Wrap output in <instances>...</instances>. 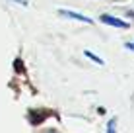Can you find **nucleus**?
Masks as SVG:
<instances>
[{
	"label": "nucleus",
	"instance_id": "nucleus-2",
	"mask_svg": "<svg viewBox=\"0 0 134 133\" xmlns=\"http://www.w3.org/2000/svg\"><path fill=\"white\" fill-rule=\"evenodd\" d=\"M101 22H103V24H109V26H115V27H122V29L128 27L126 22L119 20V18H115V16H101Z\"/></svg>",
	"mask_w": 134,
	"mask_h": 133
},
{
	"label": "nucleus",
	"instance_id": "nucleus-4",
	"mask_svg": "<svg viewBox=\"0 0 134 133\" xmlns=\"http://www.w3.org/2000/svg\"><path fill=\"white\" fill-rule=\"evenodd\" d=\"M107 133H117V120H109V123H107Z\"/></svg>",
	"mask_w": 134,
	"mask_h": 133
},
{
	"label": "nucleus",
	"instance_id": "nucleus-5",
	"mask_svg": "<svg viewBox=\"0 0 134 133\" xmlns=\"http://www.w3.org/2000/svg\"><path fill=\"white\" fill-rule=\"evenodd\" d=\"M126 49H130V51H134V41H128V43H126Z\"/></svg>",
	"mask_w": 134,
	"mask_h": 133
},
{
	"label": "nucleus",
	"instance_id": "nucleus-1",
	"mask_svg": "<svg viewBox=\"0 0 134 133\" xmlns=\"http://www.w3.org/2000/svg\"><path fill=\"white\" fill-rule=\"evenodd\" d=\"M58 14H60V16H64V18H70V20L84 22V24H93V20H91V18L82 16V14H76V12H72V10H58Z\"/></svg>",
	"mask_w": 134,
	"mask_h": 133
},
{
	"label": "nucleus",
	"instance_id": "nucleus-3",
	"mask_svg": "<svg viewBox=\"0 0 134 133\" xmlns=\"http://www.w3.org/2000/svg\"><path fill=\"white\" fill-rule=\"evenodd\" d=\"M84 55H86L87 59H91L93 63H97V65H103V59H99L95 53H91V51H84Z\"/></svg>",
	"mask_w": 134,
	"mask_h": 133
}]
</instances>
